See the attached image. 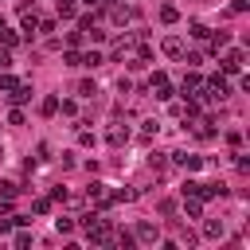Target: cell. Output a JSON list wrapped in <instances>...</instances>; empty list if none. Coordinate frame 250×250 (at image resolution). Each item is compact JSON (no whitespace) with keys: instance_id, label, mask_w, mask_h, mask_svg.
<instances>
[{"instance_id":"12","label":"cell","mask_w":250,"mask_h":250,"mask_svg":"<svg viewBox=\"0 0 250 250\" xmlns=\"http://www.w3.org/2000/svg\"><path fill=\"white\" fill-rule=\"evenodd\" d=\"M148 168H152L156 176H160V172H168V160H164V152H152V156H148Z\"/></svg>"},{"instance_id":"9","label":"cell","mask_w":250,"mask_h":250,"mask_svg":"<svg viewBox=\"0 0 250 250\" xmlns=\"http://www.w3.org/2000/svg\"><path fill=\"white\" fill-rule=\"evenodd\" d=\"M184 211H188L191 219H199V215H203V203H199L195 195H184Z\"/></svg>"},{"instance_id":"5","label":"cell","mask_w":250,"mask_h":250,"mask_svg":"<svg viewBox=\"0 0 250 250\" xmlns=\"http://www.w3.org/2000/svg\"><path fill=\"white\" fill-rule=\"evenodd\" d=\"M223 70H230V74H234V70H242V51H230V55L223 59Z\"/></svg>"},{"instance_id":"4","label":"cell","mask_w":250,"mask_h":250,"mask_svg":"<svg viewBox=\"0 0 250 250\" xmlns=\"http://www.w3.org/2000/svg\"><path fill=\"white\" fill-rule=\"evenodd\" d=\"M176 164H184L188 172H195V168H203V160H199V156H191V152H176Z\"/></svg>"},{"instance_id":"23","label":"cell","mask_w":250,"mask_h":250,"mask_svg":"<svg viewBox=\"0 0 250 250\" xmlns=\"http://www.w3.org/2000/svg\"><path fill=\"white\" fill-rule=\"evenodd\" d=\"M51 211V199H35V215H47Z\"/></svg>"},{"instance_id":"24","label":"cell","mask_w":250,"mask_h":250,"mask_svg":"<svg viewBox=\"0 0 250 250\" xmlns=\"http://www.w3.org/2000/svg\"><path fill=\"white\" fill-rule=\"evenodd\" d=\"M0 86H4V90H12V86H20V82H16L12 74H4V70H0Z\"/></svg>"},{"instance_id":"6","label":"cell","mask_w":250,"mask_h":250,"mask_svg":"<svg viewBox=\"0 0 250 250\" xmlns=\"http://www.w3.org/2000/svg\"><path fill=\"white\" fill-rule=\"evenodd\" d=\"M152 90H156V98H168V94H172V86H168L164 74H152Z\"/></svg>"},{"instance_id":"21","label":"cell","mask_w":250,"mask_h":250,"mask_svg":"<svg viewBox=\"0 0 250 250\" xmlns=\"http://www.w3.org/2000/svg\"><path fill=\"white\" fill-rule=\"evenodd\" d=\"M227 43H230V35H227V31H219V35L211 39V47H215V51H219V47H227Z\"/></svg>"},{"instance_id":"3","label":"cell","mask_w":250,"mask_h":250,"mask_svg":"<svg viewBox=\"0 0 250 250\" xmlns=\"http://www.w3.org/2000/svg\"><path fill=\"white\" fill-rule=\"evenodd\" d=\"M164 55H172V59H180V55H184V39H176V35H168V39H164Z\"/></svg>"},{"instance_id":"16","label":"cell","mask_w":250,"mask_h":250,"mask_svg":"<svg viewBox=\"0 0 250 250\" xmlns=\"http://www.w3.org/2000/svg\"><path fill=\"white\" fill-rule=\"evenodd\" d=\"M0 39H4V47H16V43H20V35L8 31V27H0Z\"/></svg>"},{"instance_id":"15","label":"cell","mask_w":250,"mask_h":250,"mask_svg":"<svg viewBox=\"0 0 250 250\" xmlns=\"http://www.w3.org/2000/svg\"><path fill=\"white\" fill-rule=\"evenodd\" d=\"M35 27H39V16H35V12H23V31H27V35H31V31H35Z\"/></svg>"},{"instance_id":"1","label":"cell","mask_w":250,"mask_h":250,"mask_svg":"<svg viewBox=\"0 0 250 250\" xmlns=\"http://www.w3.org/2000/svg\"><path fill=\"white\" fill-rule=\"evenodd\" d=\"M227 94H230V86H227V78H223V74H215V78L207 82V98H211V102H223Z\"/></svg>"},{"instance_id":"18","label":"cell","mask_w":250,"mask_h":250,"mask_svg":"<svg viewBox=\"0 0 250 250\" xmlns=\"http://www.w3.org/2000/svg\"><path fill=\"white\" fill-rule=\"evenodd\" d=\"M55 230H59V234H70V230H74V219H55Z\"/></svg>"},{"instance_id":"2","label":"cell","mask_w":250,"mask_h":250,"mask_svg":"<svg viewBox=\"0 0 250 250\" xmlns=\"http://www.w3.org/2000/svg\"><path fill=\"white\" fill-rule=\"evenodd\" d=\"M86 199H90V203H109V195H105V184H98V180H94V184L86 188Z\"/></svg>"},{"instance_id":"22","label":"cell","mask_w":250,"mask_h":250,"mask_svg":"<svg viewBox=\"0 0 250 250\" xmlns=\"http://www.w3.org/2000/svg\"><path fill=\"white\" fill-rule=\"evenodd\" d=\"M125 20H133V12H125V8H117V12H113V23H125Z\"/></svg>"},{"instance_id":"7","label":"cell","mask_w":250,"mask_h":250,"mask_svg":"<svg viewBox=\"0 0 250 250\" xmlns=\"http://www.w3.org/2000/svg\"><path fill=\"white\" fill-rule=\"evenodd\" d=\"M180 90H184V98H188V94H199V90H203V82H199V74H188Z\"/></svg>"},{"instance_id":"25","label":"cell","mask_w":250,"mask_h":250,"mask_svg":"<svg viewBox=\"0 0 250 250\" xmlns=\"http://www.w3.org/2000/svg\"><path fill=\"white\" fill-rule=\"evenodd\" d=\"M8 66H12V55H8V51H0V70H8Z\"/></svg>"},{"instance_id":"26","label":"cell","mask_w":250,"mask_h":250,"mask_svg":"<svg viewBox=\"0 0 250 250\" xmlns=\"http://www.w3.org/2000/svg\"><path fill=\"white\" fill-rule=\"evenodd\" d=\"M82 4H98V0H82Z\"/></svg>"},{"instance_id":"17","label":"cell","mask_w":250,"mask_h":250,"mask_svg":"<svg viewBox=\"0 0 250 250\" xmlns=\"http://www.w3.org/2000/svg\"><path fill=\"white\" fill-rule=\"evenodd\" d=\"M39 109H43L47 117H51V113H59V98H43V105H39Z\"/></svg>"},{"instance_id":"8","label":"cell","mask_w":250,"mask_h":250,"mask_svg":"<svg viewBox=\"0 0 250 250\" xmlns=\"http://www.w3.org/2000/svg\"><path fill=\"white\" fill-rule=\"evenodd\" d=\"M27 98H31V86H12V90H8V102H16V105L27 102Z\"/></svg>"},{"instance_id":"19","label":"cell","mask_w":250,"mask_h":250,"mask_svg":"<svg viewBox=\"0 0 250 250\" xmlns=\"http://www.w3.org/2000/svg\"><path fill=\"white\" fill-rule=\"evenodd\" d=\"M55 8H59V16H74V0H55Z\"/></svg>"},{"instance_id":"10","label":"cell","mask_w":250,"mask_h":250,"mask_svg":"<svg viewBox=\"0 0 250 250\" xmlns=\"http://www.w3.org/2000/svg\"><path fill=\"white\" fill-rule=\"evenodd\" d=\"M137 238L141 242H156V227L152 223H137Z\"/></svg>"},{"instance_id":"11","label":"cell","mask_w":250,"mask_h":250,"mask_svg":"<svg viewBox=\"0 0 250 250\" xmlns=\"http://www.w3.org/2000/svg\"><path fill=\"white\" fill-rule=\"evenodd\" d=\"M105 141H109V145H125V141H129V133H125L121 125H113V129L105 133Z\"/></svg>"},{"instance_id":"27","label":"cell","mask_w":250,"mask_h":250,"mask_svg":"<svg viewBox=\"0 0 250 250\" xmlns=\"http://www.w3.org/2000/svg\"><path fill=\"white\" fill-rule=\"evenodd\" d=\"M0 27H4V20H0Z\"/></svg>"},{"instance_id":"20","label":"cell","mask_w":250,"mask_h":250,"mask_svg":"<svg viewBox=\"0 0 250 250\" xmlns=\"http://www.w3.org/2000/svg\"><path fill=\"white\" fill-rule=\"evenodd\" d=\"M98 62H102V55H98V51H90V55H82V62H78V66H98Z\"/></svg>"},{"instance_id":"13","label":"cell","mask_w":250,"mask_h":250,"mask_svg":"<svg viewBox=\"0 0 250 250\" xmlns=\"http://www.w3.org/2000/svg\"><path fill=\"white\" fill-rule=\"evenodd\" d=\"M203 234H207V238H223V223H219V219H211V223L203 227Z\"/></svg>"},{"instance_id":"14","label":"cell","mask_w":250,"mask_h":250,"mask_svg":"<svg viewBox=\"0 0 250 250\" xmlns=\"http://www.w3.org/2000/svg\"><path fill=\"white\" fill-rule=\"evenodd\" d=\"M160 20H164V23H176V20H180V12H176L172 4H164V8H160Z\"/></svg>"}]
</instances>
